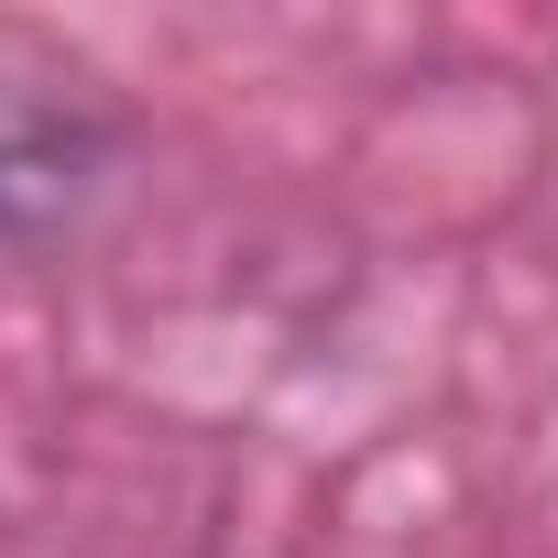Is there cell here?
Here are the masks:
<instances>
[{
  "mask_svg": "<svg viewBox=\"0 0 558 558\" xmlns=\"http://www.w3.org/2000/svg\"><path fill=\"white\" fill-rule=\"evenodd\" d=\"M88 165H99V143H88V121H77L66 99L0 77V230L66 219V208L88 197Z\"/></svg>",
  "mask_w": 558,
  "mask_h": 558,
  "instance_id": "1",
  "label": "cell"
}]
</instances>
